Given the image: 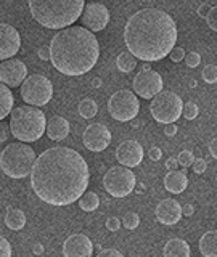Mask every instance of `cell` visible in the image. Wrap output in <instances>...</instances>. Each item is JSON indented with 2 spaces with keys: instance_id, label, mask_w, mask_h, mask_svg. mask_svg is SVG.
Here are the masks:
<instances>
[{
  "instance_id": "6da1fadb",
  "label": "cell",
  "mask_w": 217,
  "mask_h": 257,
  "mask_svg": "<svg viewBox=\"0 0 217 257\" xmlns=\"http://www.w3.org/2000/svg\"><path fill=\"white\" fill-rule=\"evenodd\" d=\"M31 187L50 206H68L87 190L90 172L76 150L53 147L36 158L31 169Z\"/></svg>"
},
{
  "instance_id": "7a4b0ae2",
  "label": "cell",
  "mask_w": 217,
  "mask_h": 257,
  "mask_svg": "<svg viewBox=\"0 0 217 257\" xmlns=\"http://www.w3.org/2000/svg\"><path fill=\"white\" fill-rule=\"evenodd\" d=\"M127 50L143 61H159L177 42L174 18L159 8H142L127 20L124 28Z\"/></svg>"
},
{
  "instance_id": "3957f363",
  "label": "cell",
  "mask_w": 217,
  "mask_h": 257,
  "mask_svg": "<svg viewBox=\"0 0 217 257\" xmlns=\"http://www.w3.org/2000/svg\"><path fill=\"white\" fill-rule=\"evenodd\" d=\"M50 60L64 76H82L100 58V44L92 31L82 26L61 28L50 42Z\"/></svg>"
},
{
  "instance_id": "277c9868",
  "label": "cell",
  "mask_w": 217,
  "mask_h": 257,
  "mask_svg": "<svg viewBox=\"0 0 217 257\" xmlns=\"http://www.w3.org/2000/svg\"><path fill=\"white\" fill-rule=\"evenodd\" d=\"M84 0H29L34 20L48 29H61L79 20Z\"/></svg>"
},
{
  "instance_id": "5b68a950",
  "label": "cell",
  "mask_w": 217,
  "mask_h": 257,
  "mask_svg": "<svg viewBox=\"0 0 217 257\" xmlns=\"http://www.w3.org/2000/svg\"><path fill=\"white\" fill-rule=\"evenodd\" d=\"M10 128L12 135L20 142H36L45 132L47 119L37 106H20L10 111Z\"/></svg>"
},
{
  "instance_id": "8992f818",
  "label": "cell",
  "mask_w": 217,
  "mask_h": 257,
  "mask_svg": "<svg viewBox=\"0 0 217 257\" xmlns=\"http://www.w3.org/2000/svg\"><path fill=\"white\" fill-rule=\"evenodd\" d=\"M34 161V150L21 142L7 145L0 153V167H2L4 174L12 177V179H24L26 175H29Z\"/></svg>"
},
{
  "instance_id": "52a82bcc",
  "label": "cell",
  "mask_w": 217,
  "mask_h": 257,
  "mask_svg": "<svg viewBox=\"0 0 217 257\" xmlns=\"http://www.w3.org/2000/svg\"><path fill=\"white\" fill-rule=\"evenodd\" d=\"M182 104L183 103L177 93L169 90H161L159 93L153 96L150 104V112L156 122L161 124L175 122L182 116Z\"/></svg>"
},
{
  "instance_id": "ba28073f",
  "label": "cell",
  "mask_w": 217,
  "mask_h": 257,
  "mask_svg": "<svg viewBox=\"0 0 217 257\" xmlns=\"http://www.w3.org/2000/svg\"><path fill=\"white\" fill-rule=\"evenodd\" d=\"M21 84V98L31 106H44L52 100L53 85L47 77L40 74L26 76Z\"/></svg>"
},
{
  "instance_id": "9c48e42d",
  "label": "cell",
  "mask_w": 217,
  "mask_h": 257,
  "mask_svg": "<svg viewBox=\"0 0 217 257\" xmlns=\"http://www.w3.org/2000/svg\"><path fill=\"white\" fill-rule=\"evenodd\" d=\"M108 111L113 119L119 122H129L137 117L140 111V103L132 90H119L111 95L108 101Z\"/></svg>"
},
{
  "instance_id": "30bf717a",
  "label": "cell",
  "mask_w": 217,
  "mask_h": 257,
  "mask_svg": "<svg viewBox=\"0 0 217 257\" xmlns=\"http://www.w3.org/2000/svg\"><path fill=\"white\" fill-rule=\"evenodd\" d=\"M104 188L113 198H126L135 187V175L126 166H115L104 174Z\"/></svg>"
},
{
  "instance_id": "8fae6325",
  "label": "cell",
  "mask_w": 217,
  "mask_h": 257,
  "mask_svg": "<svg viewBox=\"0 0 217 257\" xmlns=\"http://www.w3.org/2000/svg\"><path fill=\"white\" fill-rule=\"evenodd\" d=\"M132 88H134V93L139 95L140 98L150 100L164 88L163 77H161L159 72L153 69L142 71L134 77Z\"/></svg>"
},
{
  "instance_id": "7c38bea8",
  "label": "cell",
  "mask_w": 217,
  "mask_h": 257,
  "mask_svg": "<svg viewBox=\"0 0 217 257\" xmlns=\"http://www.w3.org/2000/svg\"><path fill=\"white\" fill-rule=\"evenodd\" d=\"M80 21H82V26H85L88 31H103L108 26L110 21V12L108 8L103 4L98 2H90L84 5L82 13H80Z\"/></svg>"
},
{
  "instance_id": "4fadbf2b",
  "label": "cell",
  "mask_w": 217,
  "mask_h": 257,
  "mask_svg": "<svg viewBox=\"0 0 217 257\" xmlns=\"http://www.w3.org/2000/svg\"><path fill=\"white\" fill-rule=\"evenodd\" d=\"M28 76V68L21 60L8 58L0 63V82L7 87H18Z\"/></svg>"
},
{
  "instance_id": "5bb4252c",
  "label": "cell",
  "mask_w": 217,
  "mask_h": 257,
  "mask_svg": "<svg viewBox=\"0 0 217 257\" xmlns=\"http://www.w3.org/2000/svg\"><path fill=\"white\" fill-rule=\"evenodd\" d=\"M82 142L90 151H103L111 143V132L104 124H90L84 131Z\"/></svg>"
},
{
  "instance_id": "9a60e30c",
  "label": "cell",
  "mask_w": 217,
  "mask_h": 257,
  "mask_svg": "<svg viewBox=\"0 0 217 257\" xmlns=\"http://www.w3.org/2000/svg\"><path fill=\"white\" fill-rule=\"evenodd\" d=\"M20 34L13 26L0 23V60H8L20 52Z\"/></svg>"
},
{
  "instance_id": "2e32d148",
  "label": "cell",
  "mask_w": 217,
  "mask_h": 257,
  "mask_svg": "<svg viewBox=\"0 0 217 257\" xmlns=\"http://www.w3.org/2000/svg\"><path fill=\"white\" fill-rule=\"evenodd\" d=\"M116 159L119 164L126 167H135L142 163L143 159V148L139 142L135 140H126L116 148Z\"/></svg>"
},
{
  "instance_id": "e0dca14e",
  "label": "cell",
  "mask_w": 217,
  "mask_h": 257,
  "mask_svg": "<svg viewBox=\"0 0 217 257\" xmlns=\"http://www.w3.org/2000/svg\"><path fill=\"white\" fill-rule=\"evenodd\" d=\"M63 254L66 257H90L93 254V244L85 235H72L64 241Z\"/></svg>"
},
{
  "instance_id": "ac0fdd59",
  "label": "cell",
  "mask_w": 217,
  "mask_h": 257,
  "mask_svg": "<svg viewBox=\"0 0 217 257\" xmlns=\"http://www.w3.org/2000/svg\"><path fill=\"white\" fill-rule=\"evenodd\" d=\"M182 217V206L175 199L167 198L156 207V219L164 225H175Z\"/></svg>"
},
{
  "instance_id": "d6986e66",
  "label": "cell",
  "mask_w": 217,
  "mask_h": 257,
  "mask_svg": "<svg viewBox=\"0 0 217 257\" xmlns=\"http://www.w3.org/2000/svg\"><path fill=\"white\" fill-rule=\"evenodd\" d=\"M164 187L167 191L179 195V193L185 191L188 187V179H187V167H183L182 171H171L164 177Z\"/></svg>"
},
{
  "instance_id": "ffe728a7",
  "label": "cell",
  "mask_w": 217,
  "mask_h": 257,
  "mask_svg": "<svg viewBox=\"0 0 217 257\" xmlns=\"http://www.w3.org/2000/svg\"><path fill=\"white\" fill-rule=\"evenodd\" d=\"M45 132L52 140L60 142L69 134V122L61 116H53L48 119V124H45Z\"/></svg>"
},
{
  "instance_id": "44dd1931",
  "label": "cell",
  "mask_w": 217,
  "mask_h": 257,
  "mask_svg": "<svg viewBox=\"0 0 217 257\" xmlns=\"http://www.w3.org/2000/svg\"><path fill=\"white\" fill-rule=\"evenodd\" d=\"M164 255L166 257H190L191 249L187 241L174 238V239H169L167 244L164 246Z\"/></svg>"
},
{
  "instance_id": "7402d4cb",
  "label": "cell",
  "mask_w": 217,
  "mask_h": 257,
  "mask_svg": "<svg viewBox=\"0 0 217 257\" xmlns=\"http://www.w3.org/2000/svg\"><path fill=\"white\" fill-rule=\"evenodd\" d=\"M5 225L13 231L21 230L24 225H26V215L21 211V209L16 207H8L7 214H5Z\"/></svg>"
},
{
  "instance_id": "603a6c76",
  "label": "cell",
  "mask_w": 217,
  "mask_h": 257,
  "mask_svg": "<svg viewBox=\"0 0 217 257\" xmlns=\"http://www.w3.org/2000/svg\"><path fill=\"white\" fill-rule=\"evenodd\" d=\"M13 93L10 90V87H7L5 84L0 82V120H4L10 111L13 109Z\"/></svg>"
},
{
  "instance_id": "cb8c5ba5",
  "label": "cell",
  "mask_w": 217,
  "mask_h": 257,
  "mask_svg": "<svg viewBox=\"0 0 217 257\" xmlns=\"http://www.w3.org/2000/svg\"><path fill=\"white\" fill-rule=\"evenodd\" d=\"M199 251L204 257H215L217 254V235L215 231H207L199 239Z\"/></svg>"
},
{
  "instance_id": "d4e9b609",
  "label": "cell",
  "mask_w": 217,
  "mask_h": 257,
  "mask_svg": "<svg viewBox=\"0 0 217 257\" xmlns=\"http://www.w3.org/2000/svg\"><path fill=\"white\" fill-rule=\"evenodd\" d=\"M77 201H79L80 209H82V211H87V212H92V211H95V209H98V206H100L98 195L93 191H87V190L79 196Z\"/></svg>"
},
{
  "instance_id": "484cf974",
  "label": "cell",
  "mask_w": 217,
  "mask_h": 257,
  "mask_svg": "<svg viewBox=\"0 0 217 257\" xmlns=\"http://www.w3.org/2000/svg\"><path fill=\"white\" fill-rule=\"evenodd\" d=\"M116 66L121 72H131L137 66V58L131 52H123L116 60Z\"/></svg>"
},
{
  "instance_id": "4316f807",
  "label": "cell",
  "mask_w": 217,
  "mask_h": 257,
  "mask_svg": "<svg viewBox=\"0 0 217 257\" xmlns=\"http://www.w3.org/2000/svg\"><path fill=\"white\" fill-rule=\"evenodd\" d=\"M79 112L84 119H92L98 112V104H96L92 98H85L79 103Z\"/></svg>"
},
{
  "instance_id": "83f0119b",
  "label": "cell",
  "mask_w": 217,
  "mask_h": 257,
  "mask_svg": "<svg viewBox=\"0 0 217 257\" xmlns=\"http://www.w3.org/2000/svg\"><path fill=\"white\" fill-rule=\"evenodd\" d=\"M198 112H199V109H198V106H196V103L188 101V103L182 104V116H183V117H187L188 120L196 119Z\"/></svg>"
},
{
  "instance_id": "f1b7e54d",
  "label": "cell",
  "mask_w": 217,
  "mask_h": 257,
  "mask_svg": "<svg viewBox=\"0 0 217 257\" xmlns=\"http://www.w3.org/2000/svg\"><path fill=\"white\" fill-rule=\"evenodd\" d=\"M139 223H140V217L135 212H127L123 219V225L127 230H135L137 227H139Z\"/></svg>"
},
{
  "instance_id": "f546056e",
  "label": "cell",
  "mask_w": 217,
  "mask_h": 257,
  "mask_svg": "<svg viewBox=\"0 0 217 257\" xmlns=\"http://www.w3.org/2000/svg\"><path fill=\"white\" fill-rule=\"evenodd\" d=\"M203 79L207 84H215V80H217L215 64H206V66L203 68Z\"/></svg>"
},
{
  "instance_id": "4dcf8cb0",
  "label": "cell",
  "mask_w": 217,
  "mask_h": 257,
  "mask_svg": "<svg viewBox=\"0 0 217 257\" xmlns=\"http://www.w3.org/2000/svg\"><path fill=\"white\" fill-rule=\"evenodd\" d=\"M193 159H195V155H193V151L183 150V151H180V155L177 156V163H179L180 166H183V167H190L191 163H193Z\"/></svg>"
},
{
  "instance_id": "1f68e13d",
  "label": "cell",
  "mask_w": 217,
  "mask_h": 257,
  "mask_svg": "<svg viewBox=\"0 0 217 257\" xmlns=\"http://www.w3.org/2000/svg\"><path fill=\"white\" fill-rule=\"evenodd\" d=\"M183 60H185V63H187L188 68H196L198 64L201 63V56L196 52H190V53H187L183 56Z\"/></svg>"
},
{
  "instance_id": "d6a6232c",
  "label": "cell",
  "mask_w": 217,
  "mask_h": 257,
  "mask_svg": "<svg viewBox=\"0 0 217 257\" xmlns=\"http://www.w3.org/2000/svg\"><path fill=\"white\" fill-rule=\"evenodd\" d=\"M204 18L207 20V26L212 31H215L217 29V8L211 7V10L207 12V15L204 16Z\"/></svg>"
},
{
  "instance_id": "836d02e7",
  "label": "cell",
  "mask_w": 217,
  "mask_h": 257,
  "mask_svg": "<svg viewBox=\"0 0 217 257\" xmlns=\"http://www.w3.org/2000/svg\"><path fill=\"white\" fill-rule=\"evenodd\" d=\"M169 56H171V60L174 61V63H179V61H182L183 60V56H185V50L182 47H172V50L167 53Z\"/></svg>"
},
{
  "instance_id": "e575fe53",
  "label": "cell",
  "mask_w": 217,
  "mask_h": 257,
  "mask_svg": "<svg viewBox=\"0 0 217 257\" xmlns=\"http://www.w3.org/2000/svg\"><path fill=\"white\" fill-rule=\"evenodd\" d=\"M191 166H193V171H195L196 174H203L206 169H207V163L203 159V158H195L193 159V163H191Z\"/></svg>"
},
{
  "instance_id": "d590c367",
  "label": "cell",
  "mask_w": 217,
  "mask_h": 257,
  "mask_svg": "<svg viewBox=\"0 0 217 257\" xmlns=\"http://www.w3.org/2000/svg\"><path fill=\"white\" fill-rule=\"evenodd\" d=\"M10 255H12L10 243L4 236H0V257H10Z\"/></svg>"
},
{
  "instance_id": "8d00e7d4",
  "label": "cell",
  "mask_w": 217,
  "mask_h": 257,
  "mask_svg": "<svg viewBox=\"0 0 217 257\" xmlns=\"http://www.w3.org/2000/svg\"><path fill=\"white\" fill-rule=\"evenodd\" d=\"M106 228L110 231H118L121 228V222L119 219H116V217H111V219L106 220Z\"/></svg>"
},
{
  "instance_id": "74e56055",
  "label": "cell",
  "mask_w": 217,
  "mask_h": 257,
  "mask_svg": "<svg viewBox=\"0 0 217 257\" xmlns=\"http://www.w3.org/2000/svg\"><path fill=\"white\" fill-rule=\"evenodd\" d=\"M161 156H163V153H161V148H158V147H151V148L148 150V158H150L151 161H159Z\"/></svg>"
},
{
  "instance_id": "f35d334b",
  "label": "cell",
  "mask_w": 217,
  "mask_h": 257,
  "mask_svg": "<svg viewBox=\"0 0 217 257\" xmlns=\"http://www.w3.org/2000/svg\"><path fill=\"white\" fill-rule=\"evenodd\" d=\"M7 139H8V124L0 120V143L7 142Z\"/></svg>"
},
{
  "instance_id": "ab89813d",
  "label": "cell",
  "mask_w": 217,
  "mask_h": 257,
  "mask_svg": "<svg viewBox=\"0 0 217 257\" xmlns=\"http://www.w3.org/2000/svg\"><path fill=\"white\" fill-rule=\"evenodd\" d=\"M39 56H40V60H44V61L50 58V48H48V45H42L39 48Z\"/></svg>"
},
{
  "instance_id": "60d3db41",
  "label": "cell",
  "mask_w": 217,
  "mask_h": 257,
  "mask_svg": "<svg viewBox=\"0 0 217 257\" xmlns=\"http://www.w3.org/2000/svg\"><path fill=\"white\" fill-rule=\"evenodd\" d=\"M100 257H106V255H115V257H121L123 254H121L119 251H116V249H103V251L98 252Z\"/></svg>"
},
{
  "instance_id": "b9f144b4",
  "label": "cell",
  "mask_w": 217,
  "mask_h": 257,
  "mask_svg": "<svg viewBox=\"0 0 217 257\" xmlns=\"http://www.w3.org/2000/svg\"><path fill=\"white\" fill-rule=\"evenodd\" d=\"M164 134H166L167 137H174V135L177 134V125H174V122L166 124V127H164Z\"/></svg>"
},
{
  "instance_id": "7bdbcfd3",
  "label": "cell",
  "mask_w": 217,
  "mask_h": 257,
  "mask_svg": "<svg viewBox=\"0 0 217 257\" xmlns=\"http://www.w3.org/2000/svg\"><path fill=\"white\" fill-rule=\"evenodd\" d=\"M177 166H179V163H177V158H169L166 161V167L169 169V171H174V169H177Z\"/></svg>"
},
{
  "instance_id": "ee69618b",
  "label": "cell",
  "mask_w": 217,
  "mask_h": 257,
  "mask_svg": "<svg viewBox=\"0 0 217 257\" xmlns=\"http://www.w3.org/2000/svg\"><path fill=\"white\" fill-rule=\"evenodd\" d=\"M209 10H211V5H209V4H203V5H199V8H198V15L204 18Z\"/></svg>"
},
{
  "instance_id": "f6af8a7d",
  "label": "cell",
  "mask_w": 217,
  "mask_h": 257,
  "mask_svg": "<svg viewBox=\"0 0 217 257\" xmlns=\"http://www.w3.org/2000/svg\"><path fill=\"white\" fill-rule=\"evenodd\" d=\"M193 212H195V209H193L191 204H185V206H182V215L190 217V215H193Z\"/></svg>"
},
{
  "instance_id": "bcb514c9",
  "label": "cell",
  "mask_w": 217,
  "mask_h": 257,
  "mask_svg": "<svg viewBox=\"0 0 217 257\" xmlns=\"http://www.w3.org/2000/svg\"><path fill=\"white\" fill-rule=\"evenodd\" d=\"M215 139H212L211 142H209V151H211V156L212 158H217V147H215Z\"/></svg>"
},
{
  "instance_id": "7dc6e473",
  "label": "cell",
  "mask_w": 217,
  "mask_h": 257,
  "mask_svg": "<svg viewBox=\"0 0 217 257\" xmlns=\"http://www.w3.org/2000/svg\"><path fill=\"white\" fill-rule=\"evenodd\" d=\"M32 251H34V254H42L44 247H42V244H36L34 247H32Z\"/></svg>"
},
{
  "instance_id": "c3c4849f",
  "label": "cell",
  "mask_w": 217,
  "mask_h": 257,
  "mask_svg": "<svg viewBox=\"0 0 217 257\" xmlns=\"http://www.w3.org/2000/svg\"><path fill=\"white\" fill-rule=\"evenodd\" d=\"M92 85H93V87H100V85H101V80H100V79H95L93 82H92Z\"/></svg>"
}]
</instances>
